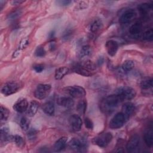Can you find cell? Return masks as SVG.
Instances as JSON below:
<instances>
[{
    "label": "cell",
    "mask_w": 153,
    "mask_h": 153,
    "mask_svg": "<svg viewBox=\"0 0 153 153\" xmlns=\"http://www.w3.org/2000/svg\"><path fill=\"white\" fill-rule=\"evenodd\" d=\"M68 145L72 150L80 152H85L87 148V143L79 140L76 137L72 138L69 140Z\"/></svg>",
    "instance_id": "ba28073f"
},
{
    "label": "cell",
    "mask_w": 153,
    "mask_h": 153,
    "mask_svg": "<svg viewBox=\"0 0 153 153\" xmlns=\"http://www.w3.org/2000/svg\"><path fill=\"white\" fill-rule=\"evenodd\" d=\"M105 48L108 54L110 56H114L118 49V43L114 40V39H109L106 41L105 44Z\"/></svg>",
    "instance_id": "4fadbf2b"
},
{
    "label": "cell",
    "mask_w": 153,
    "mask_h": 153,
    "mask_svg": "<svg viewBox=\"0 0 153 153\" xmlns=\"http://www.w3.org/2000/svg\"><path fill=\"white\" fill-rule=\"evenodd\" d=\"M115 94L119 96L122 101L130 100L133 99L136 94V92L134 88L129 86H122L118 88Z\"/></svg>",
    "instance_id": "7a4b0ae2"
},
{
    "label": "cell",
    "mask_w": 153,
    "mask_h": 153,
    "mask_svg": "<svg viewBox=\"0 0 153 153\" xmlns=\"http://www.w3.org/2000/svg\"><path fill=\"white\" fill-rule=\"evenodd\" d=\"M127 121L125 115L122 112L117 113L111 120L109 122V127L112 129H118L122 127Z\"/></svg>",
    "instance_id": "8992f818"
},
{
    "label": "cell",
    "mask_w": 153,
    "mask_h": 153,
    "mask_svg": "<svg viewBox=\"0 0 153 153\" xmlns=\"http://www.w3.org/2000/svg\"><path fill=\"white\" fill-rule=\"evenodd\" d=\"M102 27H103V23L101 19H96L91 23L90 27V30L91 33H97L102 28Z\"/></svg>",
    "instance_id": "d4e9b609"
},
{
    "label": "cell",
    "mask_w": 153,
    "mask_h": 153,
    "mask_svg": "<svg viewBox=\"0 0 153 153\" xmlns=\"http://www.w3.org/2000/svg\"><path fill=\"white\" fill-rule=\"evenodd\" d=\"M39 103L36 100H32L28 106L27 113L29 117H33L38 111Z\"/></svg>",
    "instance_id": "44dd1931"
},
{
    "label": "cell",
    "mask_w": 153,
    "mask_h": 153,
    "mask_svg": "<svg viewBox=\"0 0 153 153\" xmlns=\"http://www.w3.org/2000/svg\"><path fill=\"white\" fill-rule=\"evenodd\" d=\"M10 115V111L9 110L3 106L2 105L1 106V120L2 121H5L7 120Z\"/></svg>",
    "instance_id": "d6a6232c"
},
{
    "label": "cell",
    "mask_w": 153,
    "mask_h": 153,
    "mask_svg": "<svg viewBox=\"0 0 153 153\" xmlns=\"http://www.w3.org/2000/svg\"><path fill=\"white\" fill-rule=\"evenodd\" d=\"M20 89V84L16 81H8L1 88V93L4 96H10L16 93Z\"/></svg>",
    "instance_id": "52a82bcc"
},
{
    "label": "cell",
    "mask_w": 153,
    "mask_h": 153,
    "mask_svg": "<svg viewBox=\"0 0 153 153\" xmlns=\"http://www.w3.org/2000/svg\"><path fill=\"white\" fill-rule=\"evenodd\" d=\"M51 45L50 46V48H51V49L53 50V48H54V47H55V46H54V43H53V44H51Z\"/></svg>",
    "instance_id": "7dc6e473"
},
{
    "label": "cell",
    "mask_w": 153,
    "mask_h": 153,
    "mask_svg": "<svg viewBox=\"0 0 153 153\" xmlns=\"http://www.w3.org/2000/svg\"><path fill=\"white\" fill-rule=\"evenodd\" d=\"M42 111L47 115L53 116L55 113V106L52 101H48L45 102L42 105Z\"/></svg>",
    "instance_id": "e0dca14e"
},
{
    "label": "cell",
    "mask_w": 153,
    "mask_h": 153,
    "mask_svg": "<svg viewBox=\"0 0 153 153\" xmlns=\"http://www.w3.org/2000/svg\"><path fill=\"white\" fill-rule=\"evenodd\" d=\"M112 138L113 136L111 133L106 132L99 134L94 137L92 140V142L94 145L100 148H105L111 142Z\"/></svg>",
    "instance_id": "3957f363"
},
{
    "label": "cell",
    "mask_w": 153,
    "mask_h": 153,
    "mask_svg": "<svg viewBox=\"0 0 153 153\" xmlns=\"http://www.w3.org/2000/svg\"><path fill=\"white\" fill-rule=\"evenodd\" d=\"M24 2H25L24 1H17V0H16V1H11V4L13 5H17L21 4L22 3H23Z\"/></svg>",
    "instance_id": "ee69618b"
},
{
    "label": "cell",
    "mask_w": 153,
    "mask_h": 153,
    "mask_svg": "<svg viewBox=\"0 0 153 153\" xmlns=\"http://www.w3.org/2000/svg\"><path fill=\"white\" fill-rule=\"evenodd\" d=\"M134 67V63L133 60H127L123 62L121 66V71L124 73H128L130 72Z\"/></svg>",
    "instance_id": "484cf974"
},
{
    "label": "cell",
    "mask_w": 153,
    "mask_h": 153,
    "mask_svg": "<svg viewBox=\"0 0 153 153\" xmlns=\"http://www.w3.org/2000/svg\"><path fill=\"white\" fill-rule=\"evenodd\" d=\"M69 72L68 68L66 66L59 67L55 71L54 78L57 80L62 79Z\"/></svg>",
    "instance_id": "603a6c76"
},
{
    "label": "cell",
    "mask_w": 153,
    "mask_h": 153,
    "mask_svg": "<svg viewBox=\"0 0 153 153\" xmlns=\"http://www.w3.org/2000/svg\"><path fill=\"white\" fill-rule=\"evenodd\" d=\"M143 39L148 41H151L153 39V30L152 28L146 29L142 35Z\"/></svg>",
    "instance_id": "1f68e13d"
},
{
    "label": "cell",
    "mask_w": 153,
    "mask_h": 153,
    "mask_svg": "<svg viewBox=\"0 0 153 153\" xmlns=\"http://www.w3.org/2000/svg\"><path fill=\"white\" fill-rule=\"evenodd\" d=\"M54 34V31H51V32L50 33V37H52V36H53Z\"/></svg>",
    "instance_id": "bcb514c9"
},
{
    "label": "cell",
    "mask_w": 153,
    "mask_h": 153,
    "mask_svg": "<svg viewBox=\"0 0 153 153\" xmlns=\"http://www.w3.org/2000/svg\"><path fill=\"white\" fill-rule=\"evenodd\" d=\"M46 54V51L43 47L39 46L36 48V49L35 51V55L36 57H44Z\"/></svg>",
    "instance_id": "d590c367"
},
{
    "label": "cell",
    "mask_w": 153,
    "mask_h": 153,
    "mask_svg": "<svg viewBox=\"0 0 153 153\" xmlns=\"http://www.w3.org/2000/svg\"><path fill=\"white\" fill-rule=\"evenodd\" d=\"M84 124H85V127L88 129V130H93V127H94V125H93V123L92 121V120L88 118V117H86L84 119Z\"/></svg>",
    "instance_id": "74e56055"
},
{
    "label": "cell",
    "mask_w": 153,
    "mask_h": 153,
    "mask_svg": "<svg viewBox=\"0 0 153 153\" xmlns=\"http://www.w3.org/2000/svg\"><path fill=\"white\" fill-rule=\"evenodd\" d=\"M20 52H21V50H19V49H17V50L13 53V55H12L13 58H16V57H17L20 55Z\"/></svg>",
    "instance_id": "7bdbcfd3"
},
{
    "label": "cell",
    "mask_w": 153,
    "mask_h": 153,
    "mask_svg": "<svg viewBox=\"0 0 153 153\" xmlns=\"http://www.w3.org/2000/svg\"><path fill=\"white\" fill-rule=\"evenodd\" d=\"M72 69L74 72H75L80 75L84 76H91L93 75V72H91V71L86 69L84 67H82L79 64V63H75L72 66Z\"/></svg>",
    "instance_id": "9a60e30c"
},
{
    "label": "cell",
    "mask_w": 153,
    "mask_h": 153,
    "mask_svg": "<svg viewBox=\"0 0 153 153\" xmlns=\"http://www.w3.org/2000/svg\"><path fill=\"white\" fill-rule=\"evenodd\" d=\"M22 14V10L17 9L14 11H13L12 13H11L9 15H8V19L10 20H15L16 19L18 18Z\"/></svg>",
    "instance_id": "e575fe53"
},
{
    "label": "cell",
    "mask_w": 153,
    "mask_h": 153,
    "mask_svg": "<svg viewBox=\"0 0 153 153\" xmlns=\"http://www.w3.org/2000/svg\"><path fill=\"white\" fill-rule=\"evenodd\" d=\"M28 44H29V39H28V38L26 37V38H23L20 41V42L19 43V45L18 49L22 51V50H23L24 48H25L27 47Z\"/></svg>",
    "instance_id": "8d00e7d4"
},
{
    "label": "cell",
    "mask_w": 153,
    "mask_h": 153,
    "mask_svg": "<svg viewBox=\"0 0 153 153\" xmlns=\"http://www.w3.org/2000/svg\"><path fill=\"white\" fill-rule=\"evenodd\" d=\"M36 134V131L35 130H30L29 132H28V134H27V136L30 139H33L35 137V136Z\"/></svg>",
    "instance_id": "b9f144b4"
},
{
    "label": "cell",
    "mask_w": 153,
    "mask_h": 153,
    "mask_svg": "<svg viewBox=\"0 0 153 153\" xmlns=\"http://www.w3.org/2000/svg\"><path fill=\"white\" fill-rule=\"evenodd\" d=\"M140 144L139 137L137 134L133 135L128 140L126 145L127 151L129 153L137 152Z\"/></svg>",
    "instance_id": "9c48e42d"
},
{
    "label": "cell",
    "mask_w": 153,
    "mask_h": 153,
    "mask_svg": "<svg viewBox=\"0 0 153 153\" xmlns=\"http://www.w3.org/2000/svg\"><path fill=\"white\" fill-rule=\"evenodd\" d=\"M71 2V1L69 0H60V1H56V3L57 4V5L59 6H66L68 5Z\"/></svg>",
    "instance_id": "60d3db41"
},
{
    "label": "cell",
    "mask_w": 153,
    "mask_h": 153,
    "mask_svg": "<svg viewBox=\"0 0 153 153\" xmlns=\"http://www.w3.org/2000/svg\"><path fill=\"white\" fill-rule=\"evenodd\" d=\"M140 86L142 91H147V90H152V78L146 77L142 79L140 81Z\"/></svg>",
    "instance_id": "d6986e66"
},
{
    "label": "cell",
    "mask_w": 153,
    "mask_h": 153,
    "mask_svg": "<svg viewBox=\"0 0 153 153\" xmlns=\"http://www.w3.org/2000/svg\"><path fill=\"white\" fill-rule=\"evenodd\" d=\"M68 137H62L59 138L54 144V150L56 152H60L63 150L67 143Z\"/></svg>",
    "instance_id": "ffe728a7"
},
{
    "label": "cell",
    "mask_w": 153,
    "mask_h": 153,
    "mask_svg": "<svg viewBox=\"0 0 153 153\" xmlns=\"http://www.w3.org/2000/svg\"><path fill=\"white\" fill-rule=\"evenodd\" d=\"M51 86L50 84H41L37 85L34 91L35 97L39 100L47 97L51 92Z\"/></svg>",
    "instance_id": "277c9868"
},
{
    "label": "cell",
    "mask_w": 153,
    "mask_h": 153,
    "mask_svg": "<svg viewBox=\"0 0 153 153\" xmlns=\"http://www.w3.org/2000/svg\"><path fill=\"white\" fill-rule=\"evenodd\" d=\"M69 123L73 131H78L82 127V121L78 115L73 114L69 118Z\"/></svg>",
    "instance_id": "8fae6325"
},
{
    "label": "cell",
    "mask_w": 153,
    "mask_h": 153,
    "mask_svg": "<svg viewBox=\"0 0 153 153\" xmlns=\"http://www.w3.org/2000/svg\"><path fill=\"white\" fill-rule=\"evenodd\" d=\"M139 11L143 19H147L152 10V5L149 3H142L138 6Z\"/></svg>",
    "instance_id": "2e32d148"
},
{
    "label": "cell",
    "mask_w": 153,
    "mask_h": 153,
    "mask_svg": "<svg viewBox=\"0 0 153 153\" xmlns=\"http://www.w3.org/2000/svg\"><path fill=\"white\" fill-rule=\"evenodd\" d=\"M91 53V48L90 45H83L79 52V56L80 57H87L90 56Z\"/></svg>",
    "instance_id": "f546056e"
},
{
    "label": "cell",
    "mask_w": 153,
    "mask_h": 153,
    "mask_svg": "<svg viewBox=\"0 0 153 153\" xmlns=\"http://www.w3.org/2000/svg\"><path fill=\"white\" fill-rule=\"evenodd\" d=\"M29 103L26 98H20L13 105V108L19 113H23L27 110Z\"/></svg>",
    "instance_id": "7c38bea8"
},
{
    "label": "cell",
    "mask_w": 153,
    "mask_h": 153,
    "mask_svg": "<svg viewBox=\"0 0 153 153\" xmlns=\"http://www.w3.org/2000/svg\"><path fill=\"white\" fill-rule=\"evenodd\" d=\"M64 90L65 92L72 98L81 99L84 97L86 94L85 89L79 85L69 86L66 87Z\"/></svg>",
    "instance_id": "5b68a950"
},
{
    "label": "cell",
    "mask_w": 153,
    "mask_h": 153,
    "mask_svg": "<svg viewBox=\"0 0 153 153\" xmlns=\"http://www.w3.org/2000/svg\"><path fill=\"white\" fill-rule=\"evenodd\" d=\"M142 30V24L141 22H137L131 26L129 29V32L131 35L133 36H137L141 33Z\"/></svg>",
    "instance_id": "7402d4cb"
},
{
    "label": "cell",
    "mask_w": 153,
    "mask_h": 153,
    "mask_svg": "<svg viewBox=\"0 0 153 153\" xmlns=\"http://www.w3.org/2000/svg\"><path fill=\"white\" fill-rule=\"evenodd\" d=\"M29 124H30V121L26 117H23L20 119V126L23 130H24V131L27 130L29 127Z\"/></svg>",
    "instance_id": "836d02e7"
},
{
    "label": "cell",
    "mask_w": 153,
    "mask_h": 153,
    "mask_svg": "<svg viewBox=\"0 0 153 153\" xmlns=\"http://www.w3.org/2000/svg\"><path fill=\"white\" fill-rule=\"evenodd\" d=\"M103 62H104V59L103 58V57H100L99 58V59H98V60H97V64H98V65H102L103 63Z\"/></svg>",
    "instance_id": "f6af8a7d"
},
{
    "label": "cell",
    "mask_w": 153,
    "mask_h": 153,
    "mask_svg": "<svg viewBox=\"0 0 153 153\" xmlns=\"http://www.w3.org/2000/svg\"><path fill=\"white\" fill-rule=\"evenodd\" d=\"M33 70L37 73H41L44 69V66L41 64H36L33 66Z\"/></svg>",
    "instance_id": "ab89813d"
},
{
    "label": "cell",
    "mask_w": 153,
    "mask_h": 153,
    "mask_svg": "<svg viewBox=\"0 0 153 153\" xmlns=\"http://www.w3.org/2000/svg\"><path fill=\"white\" fill-rule=\"evenodd\" d=\"M11 141L14 142V143L18 146V147H22L24 145L25 142L23 139V137L20 135H14L11 136Z\"/></svg>",
    "instance_id": "4dcf8cb0"
},
{
    "label": "cell",
    "mask_w": 153,
    "mask_h": 153,
    "mask_svg": "<svg viewBox=\"0 0 153 153\" xmlns=\"http://www.w3.org/2000/svg\"><path fill=\"white\" fill-rule=\"evenodd\" d=\"M79 64L84 67V68H85L86 69L93 72L96 69V63H94L93 61L90 60H84L81 62H79Z\"/></svg>",
    "instance_id": "83f0119b"
},
{
    "label": "cell",
    "mask_w": 153,
    "mask_h": 153,
    "mask_svg": "<svg viewBox=\"0 0 153 153\" xmlns=\"http://www.w3.org/2000/svg\"><path fill=\"white\" fill-rule=\"evenodd\" d=\"M11 136L9 134V130L8 128L4 127L1 129V143H6L11 141Z\"/></svg>",
    "instance_id": "4316f807"
},
{
    "label": "cell",
    "mask_w": 153,
    "mask_h": 153,
    "mask_svg": "<svg viewBox=\"0 0 153 153\" xmlns=\"http://www.w3.org/2000/svg\"><path fill=\"white\" fill-rule=\"evenodd\" d=\"M144 140L149 148H151L153 145V131L152 127H151L146 131V132L144 134Z\"/></svg>",
    "instance_id": "cb8c5ba5"
},
{
    "label": "cell",
    "mask_w": 153,
    "mask_h": 153,
    "mask_svg": "<svg viewBox=\"0 0 153 153\" xmlns=\"http://www.w3.org/2000/svg\"><path fill=\"white\" fill-rule=\"evenodd\" d=\"M57 103L61 106L69 108L74 106V101L71 97H61L58 99Z\"/></svg>",
    "instance_id": "ac0fdd59"
},
{
    "label": "cell",
    "mask_w": 153,
    "mask_h": 153,
    "mask_svg": "<svg viewBox=\"0 0 153 153\" xmlns=\"http://www.w3.org/2000/svg\"><path fill=\"white\" fill-rule=\"evenodd\" d=\"M87 107V101L85 99H81L78 102L76 105V110L79 114L83 115L86 112Z\"/></svg>",
    "instance_id": "f1b7e54d"
},
{
    "label": "cell",
    "mask_w": 153,
    "mask_h": 153,
    "mask_svg": "<svg viewBox=\"0 0 153 153\" xmlns=\"http://www.w3.org/2000/svg\"><path fill=\"white\" fill-rule=\"evenodd\" d=\"M136 111L135 105L131 102H126L124 103L122 108V112L125 115L127 120Z\"/></svg>",
    "instance_id": "5bb4252c"
},
{
    "label": "cell",
    "mask_w": 153,
    "mask_h": 153,
    "mask_svg": "<svg viewBox=\"0 0 153 153\" xmlns=\"http://www.w3.org/2000/svg\"><path fill=\"white\" fill-rule=\"evenodd\" d=\"M88 3L87 2H85V1H80L76 5V8L78 10H82L87 8L88 7Z\"/></svg>",
    "instance_id": "f35d334b"
},
{
    "label": "cell",
    "mask_w": 153,
    "mask_h": 153,
    "mask_svg": "<svg viewBox=\"0 0 153 153\" xmlns=\"http://www.w3.org/2000/svg\"><path fill=\"white\" fill-rule=\"evenodd\" d=\"M121 102L123 101L117 94L109 95L101 100L100 109L104 114H109L118 108Z\"/></svg>",
    "instance_id": "6da1fadb"
},
{
    "label": "cell",
    "mask_w": 153,
    "mask_h": 153,
    "mask_svg": "<svg viewBox=\"0 0 153 153\" xmlns=\"http://www.w3.org/2000/svg\"><path fill=\"white\" fill-rule=\"evenodd\" d=\"M136 16V12L133 8L126 10L120 17L119 22L121 24H126L131 22Z\"/></svg>",
    "instance_id": "30bf717a"
}]
</instances>
